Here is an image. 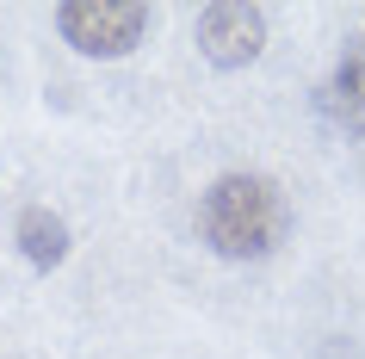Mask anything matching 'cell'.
Returning a JSON list of instances; mask_svg holds the SVG:
<instances>
[{
	"mask_svg": "<svg viewBox=\"0 0 365 359\" xmlns=\"http://www.w3.org/2000/svg\"><path fill=\"white\" fill-rule=\"evenodd\" d=\"M285 192L260 180V173H223L198 198V236L205 248H217L223 261H260L285 242Z\"/></svg>",
	"mask_w": 365,
	"mask_h": 359,
	"instance_id": "1",
	"label": "cell"
},
{
	"mask_svg": "<svg viewBox=\"0 0 365 359\" xmlns=\"http://www.w3.org/2000/svg\"><path fill=\"white\" fill-rule=\"evenodd\" d=\"M56 31L81 56H130L149 31V6L143 0H68L56 6Z\"/></svg>",
	"mask_w": 365,
	"mask_h": 359,
	"instance_id": "2",
	"label": "cell"
},
{
	"mask_svg": "<svg viewBox=\"0 0 365 359\" xmlns=\"http://www.w3.org/2000/svg\"><path fill=\"white\" fill-rule=\"evenodd\" d=\"M198 50L217 69H248L260 50H267V13L248 6V0H217V6H198Z\"/></svg>",
	"mask_w": 365,
	"mask_h": 359,
	"instance_id": "3",
	"label": "cell"
},
{
	"mask_svg": "<svg viewBox=\"0 0 365 359\" xmlns=\"http://www.w3.org/2000/svg\"><path fill=\"white\" fill-rule=\"evenodd\" d=\"M316 106H322L341 131L365 136V38H353L341 50V62H334V75L316 87Z\"/></svg>",
	"mask_w": 365,
	"mask_h": 359,
	"instance_id": "4",
	"label": "cell"
},
{
	"mask_svg": "<svg viewBox=\"0 0 365 359\" xmlns=\"http://www.w3.org/2000/svg\"><path fill=\"white\" fill-rule=\"evenodd\" d=\"M13 242H19V254L31 266H38V273H56L62 261H68V223H62L56 211H43V205H25L19 217H13Z\"/></svg>",
	"mask_w": 365,
	"mask_h": 359,
	"instance_id": "5",
	"label": "cell"
}]
</instances>
